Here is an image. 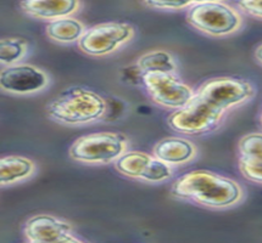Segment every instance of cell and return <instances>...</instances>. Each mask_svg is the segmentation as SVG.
Wrapping results in <instances>:
<instances>
[{"instance_id": "cell-14", "label": "cell", "mask_w": 262, "mask_h": 243, "mask_svg": "<svg viewBox=\"0 0 262 243\" xmlns=\"http://www.w3.org/2000/svg\"><path fill=\"white\" fill-rule=\"evenodd\" d=\"M36 172V164L22 156L0 157V186L26 180Z\"/></svg>"}, {"instance_id": "cell-20", "label": "cell", "mask_w": 262, "mask_h": 243, "mask_svg": "<svg viewBox=\"0 0 262 243\" xmlns=\"http://www.w3.org/2000/svg\"><path fill=\"white\" fill-rule=\"evenodd\" d=\"M143 3L159 10H182L193 4L191 0H143Z\"/></svg>"}, {"instance_id": "cell-11", "label": "cell", "mask_w": 262, "mask_h": 243, "mask_svg": "<svg viewBox=\"0 0 262 243\" xmlns=\"http://www.w3.org/2000/svg\"><path fill=\"white\" fill-rule=\"evenodd\" d=\"M49 83L47 73L32 65H11L0 71V89L16 95L36 94Z\"/></svg>"}, {"instance_id": "cell-10", "label": "cell", "mask_w": 262, "mask_h": 243, "mask_svg": "<svg viewBox=\"0 0 262 243\" xmlns=\"http://www.w3.org/2000/svg\"><path fill=\"white\" fill-rule=\"evenodd\" d=\"M24 233L31 243L81 242L69 223L49 214H39L28 219L25 224Z\"/></svg>"}, {"instance_id": "cell-17", "label": "cell", "mask_w": 262, "mask_h": 243, "mask_svg": "<svg viewBox=\"0 0 262 243\" xmlns=\"http://www.w3.org/2000/svg\"><path fill=\"white\" fill-rule=\"evenodd\" d=\"M28 44L21 38L0 39V63L5 66L16 65L27 54Z\"/></svg>"}, {"instance_id": "cell-21", "label": "cell", "mask_w": 262, "mask_h": 243, "mask_svg": "<svg viewBox=\"0 0 262 243\" xmlns=\"http://www.w3.org/2000/svg\"><path fill=\"white\" fill-rule=\"evenodd\" d=\"M236 4L247 14L262 18V0H238Z\"/></svg>"}, {"instance_id": "cell-22", "label": "cell", "mask_w": 262, "mask_h": 243, "mask_svg": "<svg viewBox=\"0 0 262 243\" xmlns=\"http://www.w3.org/2000/svg\"><path fill=\"white\" fill-rule=\"evenodd\" d=\"M255 56H256V59H257V61L260 63H262V45H260L256 49V53H255Z\"/></svg>"}, {"instance_id": "cell-2", "label": "cell", "mask_w": 262, "mask_h": 243, "mask_svg": "<svg viewBox=\"0 0 262 243\" xmlns=\"http://www.w3.org/2000/svg\"><path fill=\"white\" fill-rule=\"evenodd\" d=\"M106 102L100 95L84 88H70L47 106L48 116L65 126H82L100 119Z\"/></svg>"}, {"instance_id": "cell-6", "label": "cell", "mask_w": 262, "mask_h": 243, "mask_svg": "<svg viewBox=\"0 0 262 243\" xmlns=\"http://www.w3.org/2000/svg\"><path fill=\"white\" fill-rule=\"evenodd\" d=\"M134 36L133 27L123 22H106L85 30L78 46L91 56H105L124 45Z\"/></svg>"}, {"instance_id": "cell-16", "label": "cell", "mask_w": 262, "mask_h": 243, "mask_svg": "<svg viewBox=\"0 0 262 243\" xmlns=\"http://www.w3.org/2000/svg\"><path fill=\"white\" fill-rule=\"evenodd\" d=\"M142 73H174L176 62L171 54L164 50H154L144 54L137 61Z\"/></svg>"}, {"instance_id": "cell-13", "label": "cell", "mask_w": 262, "mask_h": 243, "mask_svg": "<svg viewBox=\"0 0 262 243\" xmlns=\"http://www.w3.org/2000/svg\"><path fill=\"white\" fill-rule=\"evenodd\" d=\"M195 152V146L182 137H167L154 147L155 157L168 165L184 164L194 158Z\"/></svg>"}, {"instance_id": "cell-7", "label": "cell", "mask_w": 262, "mask_h": 243, "mask_svg": "<svg viewBox=\"0 0 262 243\" xmlns=\"http://www.w3.org/2000/svg\"><path fill=\"white\" fill-rule=\"evenodd\" d=\"M195 94L209 104L226 111L252 99L255 88L245 79L219 77L201 84Z\"/></svg>"}, {"instance_id": "cell-19", "label": "cell", "mask_w": 262, "mask_h": 243, "mask_svg": "<svg viewBox=\"0 0 262 243\" xmlns=\"http://www.w3.org/2000/svg\"><path fill=\"white\" fill-rule=\"evenodd\" d=\"M239 169L245 179L262 185V159L249 161L239 158Z\"/></svg>"}, {"instance_id": "cell-8", "label": "cell", "mask_w": 262, "mask_h": 243, "mask_svg": "<svg viewBox=\"0 0 262 243\" xmlns=\"http://www.w3.org/2000/svg\"><path fill=\"white\" fill-rule=\"evenodd\" d=\"M142 79L151 100L166 108L178 110L195 94L174 73H143Z\"/></svg>"}, {"instance_id": "cell-5", "label": "cell", "mask_w": 262, "mask_h": 243, "mask_svg": "<svg viewBox=\"0 0 262 243\" xmlns=\"http://www.w3.org/2000/svg\"><path fill=\"white\" fill-rule=\"evenodd\" d=\"M187 21L198 31L213 37L233 33L242 22L238 12L220 2L193 4L187 14Z\"/></svg>"}, {"instance_id": "cell-9", "label": "cell", "mask_w": 262, "mask_h": 243, "mask_svg": "<svg viewBox=\"0 0 262 243\" xmlns=\"http://www.w3.org/2000/svg\"><path fill=\"white\" fill-rule=\"evenodd\" d=\"M115 168L126 177L148 182H161L172 177L171 165L140 151H126L115 161Z\"/></svg>"}, {"instance_id": "cell-15", "label": "cell", "mask_w": 262, "mask_h": 243, "mask_svg": "<svg viewBox=\"0 0 262 243\" xmlns=\"http://www.w3.org/2000/svg\"><path fill=\"white\" fill-rule=\"evenodd\" d=\"M85 32L84 26L76 18L63 17L48 22L46 33L49 39L60 44H70L78 41Z\"/></svg>"}, {"instance_id": "cell-3", "label": "cell", "mask_w": 262, "mask_h": 243, "mask_svg": "<svg viewBox=\"0 0 262 243\" xmlns=\"http://www.w3.org/2000/svg\"><path fill=\"white\" fill-rule=\"evenodd\" d=\"M127 147L128 141L123 134L93 133L78 137L70 149V156L85 164H107L121 157Z\"/></svg>"}, {"instance_id": "cell-24", "label": "cell", "mask_w": 262, "mask_h": 243, "mask_svg": "<svg viewBox=\"0 0 262 243\" xmlns=\"http://www.w3.org/2000/svg\"><path fill=\"white\" fill-rule=\"evenodd\" d=\"M260 120H261V124H262V111H261V116H260Z\"/></svg>"}, {"instance_id": "cell-18", "label": "cell", "mask_w": 262, "mask_h": 243, "mask_svg": "<svg viewBox=\"0 0 262 243\" xmlns=\"http://www.w3.org/2000/svg\"><path fill=\"white\" fill-rule=\"evenodd\" d=\"M239 155L242 159H262V133H251L239 141Z\"/></svg>"}, {"instance_id": "cell-12", "label": "cell", "mask_w": 262, "mask_h": 243, "mask_svg": "<svg viewBox=\"0 0 262 243\" xmlns=\"http://www.w3.org/2000/svg\"><path fill=\"white\" fill-rule=\"evenodd\" d=\"M81 8V0H21L20 9L28 17L54 21L69 17Z\"/></svg>"}, {"instance_id": "cell-23", "label": "cell", "mask_w": 262, "mask_h": 243, "mask_svg": "<svg viewBox=\"0 0 262 243\" xmlns=\"http://www.w3.org/2000/svg\"><path fill=\"white\" fill-rule=\"evenodd\" d=\"M193 4H200V3H215V2H221V0H191Z\"/></svg>"}, {"instance_id": "cell-1", "label": "cell", "mask_w": 262, "mask_h": 243, "mask_svg": "<svg viewBox=\"0 0 262 243\" xmlns=\"http://www.w3.org/2000/svg\"><path fill=\"white\" fill-rule=\"evenodd\" d=\"M171 192L180 200L209 208L231 207L243 197L238 182L205 169L182 175L174 181Z\"/></svg>"}, {"instance_id": "cell-4", "label": "cell", "mask_w": 262, "mask_h": 243, "mask_svg": "<svg viewBox=\"0 0 262 243\" xmlns=\"http://www.w3.org/2000/svg\"><path fill=\"white\" fill-rule=\"evenodd\" d=\"M225 111L194 94L191 100L168 117L172 130L183 135H204L217 129Z\"/></svg>"}]
</instances>
